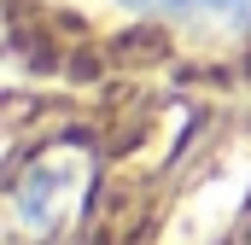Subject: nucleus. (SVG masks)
Listing matches in <instances>:
<instances>
[{
  "instance_id": "f257e3e1",
  "label": "nucleus",
  "mask_w": 251,
  "mask_h": 245,
  "mask_svg": "<svg viewBox=\"0 0 251 245\" xmlns=\"http://www.w3.org/2000/svg\"><path fill=\"white\" fill-rule=\"evenodd\" d=\"M123 6H140V12H204V18L251 24V0H123Z\"/></svg>"
}]
</instances>
